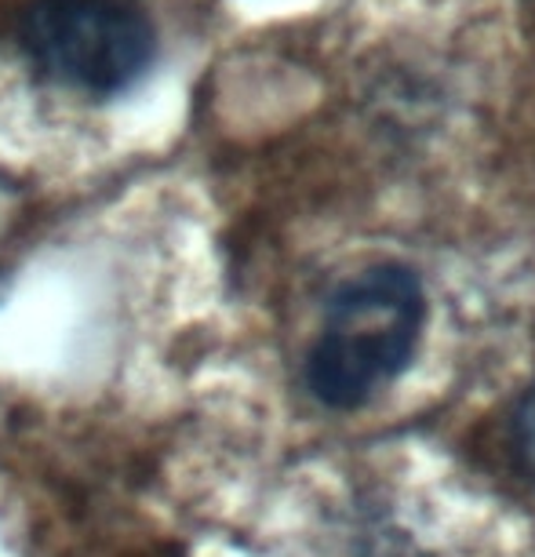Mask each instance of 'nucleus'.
I'll use <instances>...</instances> for the list:
<instances>
[{
	"label": "nucleus",
	"instance_id": "7ed1b4c3",
	"mask_svg": "<svg viewBox=\"0 0 535 557\" xmlns=\"http://www.w3.org/2000/svg\"><path fill=\"white\" fill-rule=\"evenodd\" d=\"M513 437H518V456H521L524 474L535 481V386L518 405V416H513Z\"/></svg>",
	"mask_w": 535,
	"mask_h": 557
},
{
	"label": "nucleus",
	"instance_id": "f257e3e1",
	"mask_svg": "<svg viewBox=\"0 0 535 557\" xmlns=\"http://www.w3.org/2000/svg\"><path fill=\"white\" fill-rule=\"evenodd\" d=\"M423 285L408 267L383 262L346 281L307 361L313 397L328 408H357L394 383L412 361L423 332Z\"/></svg>",
	"mask_w": 535,
	"mask_h": 557
},
{
	"label": "nucleus",
	"instance_id": "f03ea898",
	"mask_svg": "<svg viewBox=\"0 0 535 557\" xmlns=\"http://www.w3.org/2000/svg\"><path fill=\"white\" fill-rule=\"evenodd\" d=\"M18 40L45 77L84 96H117L153 62V26L128 0H34Z\"/></svg>",
	"mask_w": 535,
	"mask_h": 557
}]
</instances>
